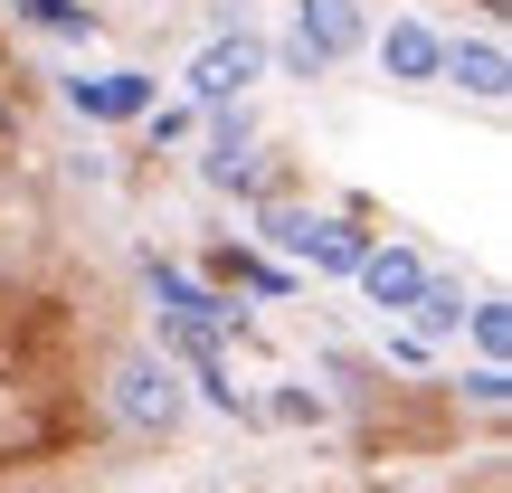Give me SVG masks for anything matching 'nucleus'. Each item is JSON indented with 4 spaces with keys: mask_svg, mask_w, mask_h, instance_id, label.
<instances>
[{
    "mask_svg": "<svg viewBox=\"0 0 512 493\" xmlns=\"http://www.w3.org/2000/svg\"><path fill=\"white\" fill-rule=\"evenodd\" d=\"M105 408H114V427H133V437H171V427L190 418V380H181V361H162V351H114L105 361Z\"/></svg>",
    "mask_w": 512,
    "mask_h": 493,
    "instance_id": "nucleus-1",
    "label": "nucleus"
},
{
    "mask_svg": "<svg viewBox=\"0 0 512 493\" xmlns=\"http://www.w3.org/2000/svg\"><path fill=\"white\" fill-rule=\"evenodd\" d=\"M266 76V38L256 29H219L200 57H190V105H209V114H228L238 95Z\"/></svg>",
    "mask_w": 512,
    "mask_h": 493,
    "instance_id": "nucleus-2",
    "label": "nucleus"
},
{
    "mask_svg": "<svg viewBox=\"0 0 512 493\" xmlns=\"http://www.w3.org/2000/svg\"><path fill=\"white\" fill-rule=\"evenodd\" d=\"M266 238L285 247V256H304V266H323V275H351L370 256L361 228H342V219H313V209H266Z\"/></svg>",
    "mask_w": 512,
    "mask_h": 493,
    "instance_id": "nucleus-3",
    "label": "nucleus"
},
{
    "mask_svg": "<svg viewBox=\"0 0 512 493\" xmlns=\"http://www.w3.org/2000/svg\"><path fill=\"white\" fill-rule=\"evenodd\" d=\"M294 48H304L313 67H342V57H361V48H370L361 0H294Z\"/></svg>",
    "mask_w": 512,
    "mask_h": 493,
    "instance_id": "nucleus-4",
    "label": "nucleus"
},
{
    "mask_svg": "<svg viewBox=\"0 0 512 493\" xmlns=\"http://www.w3.org/2000/svg\"><path fill=\"white\" fill-rule=\"evenodd\" d=\"M380 67H389V86H437V67H446V38L427 29V19H389L380 38Z\"/></svg>",
    "mask_w": 512,
    "mask_h": 493,
    "instance_id": "nucleus-5",
    "label": "nucleus"
},
{
    "mask_svg": "<svg viewBox=\"0 0 512 493\" xmlns=\"http://www.w3.org/2000/svg\"><path fill=\"white\" fill-rule=\"evenodd\" d=\"M446 86H465L475 105H503L512 95V57H503V38H446Z\"/></svg>",
    "mask_w": 512,
    "mask_h": 493,
    "instance_id": "nucleus-6",
    "label": "nucleus"
},
{
    "mask_svg": "<svg viewBox=\"0 0 512 493\" xmlns=\"http://www.w3.org/2000/svg\"><path fill=\"white\" fill-rule=\"evenodd\" d=\"M351 275H361V294H370L380 313H408V304H418V285H427L437 266H427L418 247H370V256H361Z\"/></svg>",
    "mask_w": 512,
    "mask_h": 493,
    "instance_id": "nucleus-7",
    "label": "nucleus"
},
{
    "mask_svg": "<svg viewBox=\"0 0 512 493\" xmlns=\"http://www.w3.org/2000/svg\"><path fill=\"white\" fill-rule=\"evenodd\" d=\"M200 181L209 190H256V133H247V114H219V124H209Z\"/></svg>",
    "mask_w": 512,
    "mask_h": 493,
    "instance_id": "nucleus-8",
    "label": "nucleus"
},
{
    "mask_svg": "<svg viewBox=\"0 0 512 493\" xmlns=\"http://www.w3.org/2000/svg\"><path fill=\"white\" fill-rule=\"evenodd\" d=\"M67 95H76L86 114H143V95H152V86H143V76H76Z\"/></svg>",
    "mask_w": 512,
    "mask_h": 493,
    "instance_id": "nucleus-9",
    "label": "nucleus"
},
{
    "mask_svg": "<svg viewBox=\"0 0 512 493\" xmlns=\"http://www.w3.org/2000/svg\"><path fill=\"white\" fill-rule=\"evenodd\" d=\"M465 304H475V294H465L456 275H427V285H418V304H408V313H418L427 332H456V323H465Z\"/></svg>",
    "mask_w": 512,
    "mask_h": 493,
    "instance_id": "nucleus-10",
    "label": "nucleus"
},
{
    "mask_svg": "<svg viewBox=\"0 0 512 493\" xmlns=\"http://www.w3.org/2000/svg\"><path fill=\"white\" fill-rule=\"evenodd\" d=\"M465 323H475V351H484V370H503V351H512V313L494 304V294H475V304H465Z\"/></svg>",
    "mask_w": 512,
    "mask_h": 493,
    "instance_id": "nucleus-11",
    "label": "nucleus"
},
{
    "mask_svg": "<svg viewBox=\"0 0 512 493\" xmlns=\"http://www.w3.org/2000/svg\"><path fill=\"white\" fill-rule=\"evenodd\" d=\"M19 10H29L38 29H86V10H67V0H19Z\"/></svg>",
    "mask_w": 512,
    "mask_h": 493,
    "instance_id": "nucleus-12",
    "label": "nucleus"
}]
</instances>
